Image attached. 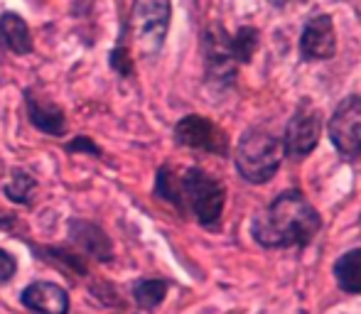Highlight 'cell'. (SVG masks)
<instances>
[{
    "label": "cell",
    "mask_w": 361,
    "mask_h": 314,
    "mask_svg": "<svg viewBox=\"0 0 361 314\" xmlns=\"http://www.w3.org/2000/svg\"><path fill=\"white\" fill-rule=\"evenodd\" d=\"M329 143L334 145L342 160L361 157V94H349L337 103L327 120Z\"/></svg>",
    "instance_id": "8992f818"
},
{
    "label": "cell",
    "mask_w": 361,
    "mask_h": 314,
    "mask_svg": "<svg viewBox=\"0 0 361 314\" xmlns=\"http://www.w3.org/2000/svg\"><path fill=\"white\" fill-rule=\"evenodd\" d=\"M0 44L15 54H30L32 52V32L30 25L20 15L3 13L0 15Z\"/></svg>",
    "instance_id": "7c38bea8"
},
{
    "label": "cell",
    "mask_w": 361,
    "mask_h": 314,
    "mask_svg": "<svg viewBox=\"0 0 361 314\" xmlns=\"http://www.w3.org/2000/svg\"><path fill=\"white\" fill-rule=\"evenodd\" d=\"M167 295V282L157 280V277H145V280L135 282L133 297L138 302L140 310H155Z\"/></svg>",
    "instance_id": "2e32d148"
},
{
    "label": "cell",
    "mask_w": 361,
    "mask_h": 314,
    "mask_svg": "<svg viewBox=\"0 0 361 314\" xmlns=\"http://www.w3.org/2000/svg\"><path fill=\"white\" fill-rule=\"evenodd\" d=\"M226 206V187L200 167H190L180 177V211H192L204 229L221 224Z\"/></svg>",
    "instance_id": "3957f363"
},
{
    "label": "cell",
    "mask_w": 361,
    "mask_h": 314,
    "mask_svg": "<svg viewBox=\"0 0 361 314\" xmlns=\"http://www.w3.org/2000/svg\"><path fill=\"white\" fill-rule=\"evenodd\" d=\"M0 175H3V165H0Z\"/></svg>",
    "instance_id": "44dd1931"
},
{
    "label": "cell",
    "mask_w": 361,
    "mask_h": 314,
    "mask_svg": "<svg viewBox=\"0 0 361 314\" xmlns=\"http://www.w3.org/2000/svg\"><path fill=\"white\" fill-rule=\"evenodd\" d=\"M258 44H261V32L253 25H243L236 32L231 34V47L236 54L238 64H248L253 59V54L258 52Z\"/></svg>",
    "instance_id": "9a60e30c"
},
{
    "label": "cell",
    "mask_w": 361,
    "mask_h": 314,
    "mask_svg": "<svg viewBox=\"0 0 361 314\" xmlns=\"http://www.w3.org/2000/svg\"><path fill=\"white\" fill-rule=\"evenodd\" d=\"M72 238L89 256L99 258V260H109L111 258V243L99 226L89 224V221H72Z\"/></svg>",
    "instance_id": "5bb4252c"
},
{
    "label": "cell",
    "mask_w": 361,
    "mask_h": 314,
    "mask_svg": "<svg viewBox=\"0 0 361 314\" xmlns=\"http://www.w3.org/2000/svg\"><path fill=\"white\" fill-rule=\"evenodd\" d=\"M172 18L170 0H133L130 8V34L143 54H155L167 39Z\"/></svg>",
    "instance_id": "277c9868"
},
{
    "label": "cell",
    "mask_w": 361,
    "mask_h": 314,
    "mask_svg": "<svg viewBox=\"0 0 361 314\" xmlns=\"http://www.w3.org/2000/svg\"><path fill=\"white\" fill-rule=\"evenodd\" d=\"M67 150L69 153H76V150H81V153H91V155H101V150L96 148L94 143H91L89 138H76L74 143H69L67 145Z\"/></svg>",
    "instance_id": "d6986e66"
},
{
    "label": "cell",
    "mask_w": 361,
    "mask_h": 314,
    "mask_svg": "<svg viewBox=\"0 0 361 314\" xmlns=\"http://www.w3.org/2000/svg\"><path fill=\"white\" fill-rule=\"evenodd\" d=\"M268 3H271L273 8H286V5L290 3V0H268Z\"/></svg>",
    "instance_id": "ffe728a7"
},
{
    "label": "cell",
    "mask_w": 361,
    "mask_h": 314,
    "mask_svg": "<svg viewBox=\"0 0 361 314\" xmlns=\"http://www.w3.org/2000/svg\"><path fill=\"white\" fill-rule=\"evenodd\" d=\"M25 103H27V118L35 128L54 135V138H62L67 123H64V111L57 103L47 99H37L32 91H25Z\"/></svg>",
    "instance_id": "8fae6325"
},
{
    "label": "cell",
    "mask_w": 361,
    "mask_h": 314,
    "mask_svg": "<svg viewBox=\"0 0 361 314\" xmlns=\"http://www.w3.org/2000/svg\"><path fill=\"white\" fill-rule=\"evenodd\" d=\"M175 140L185 148L202 150L219 157H228V138L214 120L204 118L200 113H192L180 118L175 125Z\"/></svg>",
    "instance_id": "ba28073f"
},
{
    "label": "cell",
    "mask_w": 361,
    "mask_h": 314,
    "mask_svg": "<svg viewBox=\"0 0 361 314\" xmlns=\"http://www.w3.org/2000/svg\"><path fill=\"white\" fill-rule=\"evenodd\" d=\"M23 305L35 314H67L69 295L62 285L54 282H32L23 290Z\"/></svg>",
    "instance_id": "30bf717a"
},
{
    "label": "cell",
    "mask_w": 361,
    "mask_h": 314,
    "mask_svg": "<svg viewBox=\"0 0 361 314\" xmlns=\"http://www.w3.org/2000/svg\"><path fill=\"white\" fill-rule=\"evenodd\" d=\"M300 57L302 62H329L337 54V27L329 15H314L300 32Z\"/></svg>",
    "instance_id": "9c48e42d"
},
{
    "label": "cell",
    "mask_w": 361,
    "mask_h": 314,
    "mask_svg": "<svg viewBox=\"0 0 361 314\" xmlns=\"http://www.w3.org/2000/svg\"><path fill=\"white\" fill-rule=\"evenodd\" d=\"M286 150L283 140L266 128H251L241 135L233 153V165L248 184H268L278 175Z\"/></svg>",
    "instance_id": "7a4b0ae2"
},
{
    "label": "cell",
    "mask_w": 361,
    "mask_h": 314,
    "mask_svg": "<svg viewBox=\"0 0 361 314\" xmlns=\"http://www.w3.org/2000/svg\"><path fill=\"white\" fill-rule=\"evenodd\" d=\"M236 54L231 47V34L221 27L214 25L204 32V69H207V81L216 84L221 89L233 86V81L238 77Z\"/></svg>",
    "instance_id": "52a82bcc"
},
{
    "label": "cell",
    "mask_w": 361,
    "mask_h": 314,
    "mask_svg": "<svg viewBox=\"0 0 361 314\" xmlns=\"http://www.w3.org/2000/svg\"><path fill=\"white\" fill-rule=\"evenodd\" d=\"M334 282L347 295H361V248L342 253L332 265Z\"/></svg>",
    "instance_id": "4fadbf2b"
},
{
    "label": "cell",
    "mask_w": 361,
    "mask_h": 314,
    "mask_svg": "<svg viewBox=\"0 0 361 314\" xmlns=\"http://www.w3.org/2000/svg\"><path fill=\"white\" fill-rule=\"evenodd\" d=\"M324 130V115L317 106L302 101L293 115L288 118L286 133H283V150L290 160H305L317 150L319 138Z\"/></svg>",
    "instance_id": "5b68a950"
},
{
    "label": "cell",
    "mask_w": 361,
    "mask_h": 314,
    "mask_svg": "<svg viewBox=\"0 0 361 314\" xmlns=\"http://www.w3.org/2000/svg\"><path fill=\"white\" fill-rule=\"evenodd\" d=\"M35 189H37V182L25 170H13V177H10L8 184H5V194H8V199L15 201V204H30L35 196Z\"/></svg>",
    "instance_id": "e0dca14e"
},
{
    "label": "cell",
    "mask_w": 361,
    "mask_h": 314,
    "mask_svg": "<svg viewBox=\"0 0 361 314\" xmlns=\"http://www.w3.org/2000/svg\"><path fill=\"white\" fill-rule=\"evenodd\" d=\"M15 270H18V263H15V258L10 256L8 251H3V248H0V282H8L10 277L15 275Z\"/></svg>",
    "instance_id": "ac0fdd59"
},
{
    "label": "cell",
    "mask_w": 361,
    "mask_h": 314,
    "mask_svg": "<svg viewBox=\"0 0 361 314\" xmlns=\"http://www.w3.org/2000/svg\"><path fill=\"white\" fill-rule=\"evenodd\" d=\"M322 214L300 189H286L251 221V236L266 251L305 248L322 231Z\"/></svg>",
    "instance_id": "6da1fadb"
}]
</instances>
